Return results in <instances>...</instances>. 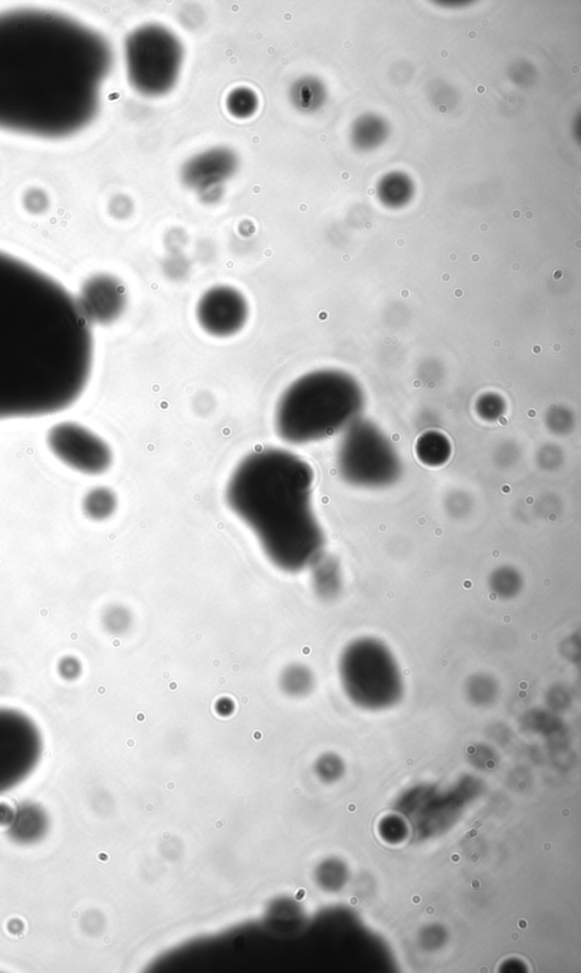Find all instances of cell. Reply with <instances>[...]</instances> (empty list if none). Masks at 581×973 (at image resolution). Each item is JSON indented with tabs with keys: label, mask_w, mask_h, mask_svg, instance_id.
I'll use <instances>...</instances> for the list:
<instances>
[{
	"label": "cell",
	"mask_w": 581,
	"mask_h": 973,
	"mask_svg": "<svg viewBox=\"0 0 581 973\" xmlns=\"http://www.w3.org/2000/svg\"><path fill=\"white\" fill-rule=\"evenodd\" d=\"M513 216H514L515 218H517V217H520V213H519V212H514V215H513Z\"/></svg>",
	"instance_id": "1f68e13d"
},
{
	"label": "cell",
	"mask_w": 581,
	"mask_h": 973,
	"mask_svg": "<svg viewBox=\"0 0 581 973\" xmlns=\"http://www.w3.org/2000/svg\"><path fill=\"white\" fill-rule=\"evenodd\" d=\"M115 492L107 486H95L86 493L82 499V512L93 522H104L111 518L117 509Z\"/></svg>",
	"instance_id": "2e32d148"
},
{
	"label": "cell",
	"mask_w": 581,
	"mask_h": 973,
	"mask_svg": "<svg viewBox=\"0 0 581 973\" xmlns=\"http://www.w3.org/2000/svg\"><path fill=\"white\" fill-rule=\"evenodd\" d=\"M42 750L36 723L19 710L0 708V796L32 776Z\"/></svg>",
	"instance_id": "ba28073f"
},
{
	"label": "cell",
	"mask_w": 581,
	"mask_h": 973,
	"mask_svg": "<svg viewBox=\"0 0 581 973\" xmlns=\"http://www.w3.org/2000/svg\"><path fill=\"white\" fill-rule=\"evenodd\" d=\"M279 688L286 696L300 699L309 696L316 687L313 671L304 663H291L284 667L278 678Z\"/></svg>",
	"instance_id": "5bb4252c"
},
{
	"label": "cell",
	"mask_w": 581,
	"mask_h": 973,
	"mask_svg": "<svg viewBox=\"0 0 581 973\" xmlns=\"http://www.w3.org/2000/svg\"><path fill=\"white\" fill-rule=\"evenodd\" d=\"M310 568L313 569L312 582L316 595L326 601L338 597L343 587L339 561L322 553Z\"/></svg>",
	"instance_id": "4fadbf2b"
},
{
	"label": "cell",
	"mask_w": 581,
	"mask_h": 973,
	"mask_svg": "<svg viewBox=\"0 0 581 973\" xmlns=\"http://www.w3.org/2000/svg\"><path fill=\"white\" fill-rule=\"evenodd\" d=\"M416 455L422 465L430 468H439L451 459L452 446L444 434L427 432L417 441Z\"/></svg>",
	"instance_id": "9a60e30c"
},
{
	"label": "cell",
	"mask_w": 581,
	"mask_h": 973,
	"mask_svg": "<svg viewBox=\"0 0 581 973\" xmlns=\"http://www.w3.org/2000/svg\"><path fill=\"white\" fill-rule=\"evenodd\" d=\"M465 689L468 699L477 705H492L500 696L499 683L487 674L470 676Z\"/></svg>",
	"instance_id": "d6986e66"
},
{
	"label": "cell",
	"mask_w": 581,
	"mask_h": 973,
	"mask_svg": "<svg viewBox=\"0 0 581 973\" xmlns=\"http://www.w3.org/2000/svg\"><path fill=\"white\" fill-rule=\"evenodd\" d=\"M579 69H580V68H579L578 65H574V67H572V68H571V73H574V74H578V73H579Z\"/></svg>",
	"instance_id": "83f0119b"
},
{
	"label": "cell",
	"mask_w": 581,
	"mask_h": 973,
	"mask_svg": "<svg viewBox=\"0 0 581 973\" xmlns=\"http://www.w3.org/2000/svg\"><path fill=\"white\" fill-rule=\"evenodd\" d=\"M480 25H483V28H487V26H488V20H483V21H482V24H480Z\"/></svg>",
	"instance_id": "f546056e"
},
{
	"label": "cell",
	"mask_w": 581,
	"mask_h": 973,
	"mask_svg": "<svg viewBox=\"0 0 581 973\" xmlns=\"http://www.w3.org/2000/svg\"><path fill=\"white\" fill-rule=\"evenodd\" d=\"M46 443L57 460L86 477H99L113 465V450L106 441L76 422L51 426Z\"/></svg>",
	"instance_id": "9c48e42d"
},
{
	"label": "cell",
	"mask_w": 581,
	"mask_h": 973,
	"mask_svg": "<svg viewBox=\"0 0 581 973\" xmlns=\"http://www.w3.org/2000/svg\"><path fill=\"white\" fill-rule=\"evenodd\" d=\"M478 409L480 416L487 421H494L504 413V405L499 396H487L486 398L479 400Z\"/></svg>",
	"instance_id": "603a6c76"
},
{
	"label": "cell",
	"mask_w": 581,
	"mask_h": 973,
	"mask_svg": "<svg viewBox=\"0 0 581 973\" xmlns=\"http://www.w3.org/2000/svg\"><path fill=\"white\" fill-rule=\"evenodd\" d=\"M112 48L59 13H0V130L43 139L77 133L97 114Z\"/></svg>",
	"instance_id": "7a4b0ae2"
},
{
	"label": "cell",
	"mask_w": 581,
	"mask_h": 973,
	"mask_svg": "<svg viewBox=\"0 0 581 973\" xmlns=\"http://www.w3.org/2000/svg\"><path fill=\"white\" fill-rule=\"evenodd\" d=\"M468 38L471 39V41H474V39L477 38V32H474V30H471V32H469L468 33Z\"/></svg>",
	"instance_id": "4316f807"
},
{
	"label": "cell",
	"mask_w": 581,
	"mask_h": 973,
	"mask_svg": "<svg viewBox=\"0 0 581 973\" xmlns=\"http://www.w3.org/2000/svg\"><path fill=\"white\" fill-rule=\"evenodd\" d=\"M82 667L80 661L73 657L63 658L59 665L60 677L67 680H74L81 675Z\"/></svg>",
	"instance_id": "cb8c5ba5"
},
{
	"label": "cell",
	"mask_w": 581,
	"mask_h": 973,
	"mask_svg": "<svg viewBox=\"0 0 581 973\" xmlns=\"http://www.w3.org/2000/svg\"><path fill=\"white\" fill-rule=\"evenodd\" d=\"M313 470L277 448L248 455L231 474L226 500L257 536L277 568L299 573L324 553L325 536L313 508Z\"/></svg>",
	"instance_id": "3957f363"
},
{
	"label": "cell",
	"mask_w": 581,
	"mask_h": 973,
	"mask_svg": "<svg viewBox=\"0 0 581 973\" xmlns=\"http://www.w3.org/2000/svg\"><path fill=\"white\" fill-rule=\"evenodd\" d=\"M368 195L369 196H375L376 195V189H374V187H373V189H371V187H370V189L368 190Z\"/></svg>",
	"instance_id": "4dcf8cb0"
},
{
	"label": "cell",
	"mask_w": 581,
	"mask_h": 973,
	"mask_svg": "<svg viewBox=\"0 0 581 973\" xmlns=\"http://www.w3.org/2000/svg\"><path fill=\"white\" fill-rule=\"evenodd\" d=\"M10 832L13 839L23 843L37 841L46 831L47 820L45 814L36 808L28 806L23 813L17 814L11 822Z\"/></svg>",
	"instance_id": "e0dca14e"
},
{
	"label": "cell",
	"mask_w": 581,
	"mask_h": 973,
	"mask_svg": "<svg viewBox=\"0 0 581 973\" xmlns=\"http://www.w3.org/2000/svg\"><path fill=\"white\" fill-rule=\"evenodd\" d=\"M449 55V50H443L442 51H440V56H442L443 59H448Z\"/></svg>",
	"instance_id": "f1b7e54d"
},
{
	"label": "cell",
	"mask_w": 581,
	"mask_h": 973,
	"mask_svg": "<svg viewBox=\"0 0 581 973\" xmlns=\"http://www.w3.org/2000/svg\"><path fill=\"white\" fill-rule=\"evenodd\" d=\"M476 90H477V93L479 95H484L485 93H486L487 89H486V86H485L484 85H479L477 86V89H476Z\"/></svg>",
	"instance_id": "d4e9b609"
},
{
	"label": "cell",
	"mask_w": 581,
	"mask_h": 973,
	"mask_svg": "<svg viewBox=\"0 0 581 973\" xmlns=\"http://www.w3.org/2000/svg\"><path fill=\"white\" fill-rule=\"evenodd\" d=\"M249 305L241 292L231 286H215L201 296L196 305V318L208 334L229 338L246 325Z\"/></svg>",
	"instance_id": "30bf717a"
},
{
	"label": "cell",
	"mask_w": 581,
	"mask_h": 973,
	"mask_svg": "<svg viewBox=\"0 0 581 973\" xmlns=\"http://www.w3.org/2000/svg\"><path fill=\"white\" fill-rule=\"evenodd\" d=\"M340 687L360 708L383 710L399 704L404 680L395 654L376 637H358L339 658Z\"/></svg>",
	"instance_id": "5b68a950"
},
{
	"label": "cell",
	"mask_w": 581,
	"mask_h": 973,
	"mask_svg": "<svg viewBox=\"0 0 581 973\" xmlns=\"http://www.w3.org/2000/svg\"><path fill=\"white\" fill-rule=\"evenodd\" d=\"M238 164V157L233 151L216 148L187 161L182 169V180L191 189L209 194L233 176Z\"/></svg>",
	"instance_id": "7c38bea8"
},
{
	"label": "cell",
	"mask_w": 581,
	"mask_h": 973,
	"mask_svg": "<svg viewBox=\"0 0 581 973\" xmlns=\"http://www.w3.org/2000/svg\"><path fill=\"white\" fill-rule=\"evenodd\" d=\"M83 315L90 324H109L124 312L126 295L124 286L111 275H95L82 286L77 296Z\"/></svg>",
	"instance_id": "8fae6325"
},
{
	"label": "cell",
	"mask_w": 581,
	"mask_h": 973,
	"mask_svg": "<svg viewBox=\"0 0 581 973\" xmlns=\"http://www.w3.org/2000/svg\"><path fill=\"white\" fill-rule=\"evenodd\" d=\"M338 467L345 482L368 488L392 486L402 471L400 457L386 436L370 423L359 421L344 431Z\"/></svg>",
	"instance_id": "52a82bcc"
},
{
	"label": "cell",
	"mask_w": 581,
	"mask_h": 973,
	"mask_svg": "<svg viewBox=\"0 0 581 973\" xmlns=\"http://www.w3.org/2000/svg\"><path fill=\"white\" fill-rule=\"evenodd\" d=\"M447 112H448L447 105H440V106L439 107L440 114H445V113H447Z\"/></svg>",
	"instance_id": "484cf974"
},
{
	"label": "cell",
	"mask_w": 581,
	"mask_h": 973,
	"mask_svg": "<svg viewBox=\"0 0 581 973\" xmlns=\"http://www.w3.org/2000/svg\"><path fill=\"white\" fill-rule=\"evenodd\" d=\"M183 56L176 34L160 25H143L125 41L130 81L139 93L146 95H164L176 86Z\"/></svg>",
	"instance_id": "8992f818"
},
{
	"label": "cell",
	"mask_w": 581,
	"mask_h": 973,
	"mask_svg": "<svg viewBox=\"0 0 581 973\" xmlns=\"http://www.w3.org/2000/svg\"><path fill=\"white\" fill-rule=\"evenodd\" d=\"M93 364V332L77 296L0 251V421L71 408Z\"/></svg>",
	"instance_id": "6da1fadb"
},
{
	"label": "cell",
	"mask_w": 581,
	"mask_h": 973,
	"mask_svg": "<svg viewBox=\"0 0 581 973\" xmlns=\"http://www.w3.org/2000/svg\"><path fill=\"white\" fill-rule=\"evenodd\" d=\"M364 394L350 375L316 370L292 383L279 399L275 426L283 441L307 444L331 438L358 421Z\"/></svg>",
	"instance_id": "277c9868"
},
{
	"label": "cell",
	"mask_w": 581,
	"mask_h": 973,
	"mask_svg": "<svg viewBox=\"0 0 581 973\" xmlns=\"http://www.w3.org/2000/svg\"><path fill=\"white\" fill-rule=\"evenodd\" d=\"M489 588L500 599L510 600L522 590L523 580L517 569L513 567H499L493 571L488 579Z\"/></svg>",
	"instance_id": "ac0fdd59"
},
{
	"label": "cell",
	"mask_w": 581,
	"mask_h": 973,
	"mask_svg": "<svg viewBox=\"0 0 581 973\" xmlns=\"http://www.w3.org/2000/svg\"><path fill=\"white\" fill-rule=\"evenodd\" d=\"M292 98L296 106L304 109L312 108L314 103V89L307 81H298L295 86Z\"/></svg>",
	"instance_id": "7402d4cb"
},
{
	"label": "cell",
	"mask_w": 581,
	"mask_h": 973,
	"mask_svg": "<svg viewBox=\"0 0 581 973\" xmlns=\"http://www.w3.org/2000/svg\"><path fill=\"white\" fill-rule=\"evenodd\" d=\"M226 105L234 116H251L258 107L257 95L251 89L238 88L229 95Z\"/></svg>",
	"instance_id": "44dd1931"
},
{
	"label": "cell",
	"mask_w": 581,
	"mask_h": 973,
	"mask_svg": "<svg viewBox=\"0 0 581 973\" xmlns=\"http://www.w3.org/2000/svg\"><path fill=\"white\" fill-rule=\"evenodd\" d=\"M104 630L113 636L125 635L133 625L132 614L122 605H112L103 616Z\"/></svg>",
	"instance_id": "ffe728a7"
}]
</instances>
